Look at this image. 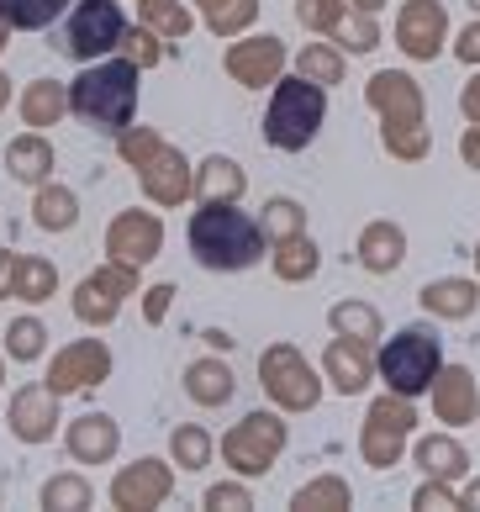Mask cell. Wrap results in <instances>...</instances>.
I'll list each match as a JSON object with an SVG mask.
<instances>
[{
	"mask_svg": "<svg viewBox=\"0 0 480 512\" xmlns=\"http://www.w3.org/2000/svg\"><path fill=\"white\" fill-rule=\"evenodd\" d=\"M190 254L201 270H248L264 259V222L238 212V201H211L190 217Z\"/></svg>",
	"mask_w": 480,
	"mask_h": 512,
	"instance_id": "obj_1",
	"label": "cell"
},
{
	"mask_svg": "<svg viewBox=\"0 0 480 512\" xmlns=\"http://www.w3.org/2000/svg\"><path fill=\"white\" fill-rule=\"evenodd\" d=\"M69 111L95 132H127L138 117V64L132 59H95L80 80L69 85Z\"/></svg>",
	"mask_w": 480,
	"mask_h": 512,
	"instance_id": "obj_2",
	"label": "cell"
},
{
	"mask_svg": "<svg viewBox=\"0 0 480 512\" xmlns=\"http://www.w3.org/2000/svg\"><path fill=\"white\" fill-rule=\"evenodd\" d=\"M322 111H328V96H322L317 80H306V74L301 80H285L275 90L270 111H264V143L285 148V154H301V148L317 138Z\"/></svg>",
	"mask_w": 480,
	"mask_h": 512,
	"instance_id": "obj_3",
	"label": "cell"
},
{
	"mask_svg": "<svg viewBox=\"0 0 480 512\" xmlns=\"http://www.w3.org/2000/svg\"><path fill=\"white\" fill-rule=\"evenodd\" d=\"M375 370H380V381H386L396 396H422V391L438 381V333L401 328L396 338H386Z\"/></svg>",
	"mask_w": 480,
	"mask_h": 512,
	"instance_id": "obj_4",
	"label": "cell"
},
{
	"mask_svg": "<svg viewBox=\"0 0 480 512\" xmlns=\"http://www.w3.org/2000/svg\"><path fill=\"white\" fill-rule=\"evenodd\" d=\"M370 101L386 111V148L401 159H417L422 148H428V132H422V101H417V85L407 74H375L370 80Z\"/></svg>",
	"mask_w": 480,
	"mask_h": 512,
	"instance_id": "obj_5",
	"label": "cell"
},
{
	"mask_svg": "<svg viewBox=\"0 0 480 512\" xmlns=\"http://www.w3.org/2000/svg\"><path fill=\"white\" fill-rule=\"evenodd\" d=\"M122 37H127V27H122L117 0H74V11H69V22H64L53 48H64L69 59H80V64H95V59H106V53H117Z\"/></svg>",
	"mask_w": 480,
	"mask_h": 512,
	"instance_id": "obj_6",
	"label": "cell"
},
{
	"mask_svg": "<svg viewBox=\"0 0 480 512\" xmlns=\"http://www.w3.org/2000/svg\"><path fill=\"white\" fill-rule=\"evenodd\" d=\"M127 296H138V270L106 259L101 270H90L80 286H74V317H80L85 328H106V322H117Z\"/></svg>",
	"mask_w": 480,
	"mask_h": 512,
	"instance_id": "obj_7",
	"label": "cell"
},
{
	"mask_svg": "<svg viewBox=\"0 0 480 512\" xmlns=\"http://www.w3.org/2000/svg\"><path fill=\"white\" fill-rule=\"evenodd\" d=\"M259 386L270 391V402H280L285 412H306V407H317V396H322L312 365H306L291 344H270L259 354Z\"/></svg>",
	"mask_w": 480,
	"mask_h": 512,
	"instance_id": "obj_8",
	"label": "cell"
},
{
	"mask_svg": "<svg viewBox=\"0 0 480 512\" xmlns=\"http://www.w3.org/2000/svg\"><path fill=\"white\" fill-rule=\"evenodd\" d=\"M412 428H417V412H412V396H380V402L370 407V417H364V460H370L375 470H391L401 460V444L412 439Z\"/></svg>",
	"mask_w": 480,
	"mask_h": 512,
	"instance_id": "obj_9",
	"label": "cell"
},
{
	"mask_svg": "<svg viewBox=\"0 0 480 512\" xmlns=\"http://www.w3.org/2000/svg\"><path fill=\"white\" fill-rule=\"evenodd\" d=\"M285 449V423L275 412H248L243 423L222 439V454L238 476H264L275 465V454Z\"/></svg>",
	"mask_w": 480,
	"mask_h": 512,
	"instance_id": "obj_10",
	"label": "cell"
},
{
	"mask_svg": "<svg viewBox=\"0 0 480 512\" xmlns=\"http://www.w3.org/2000/svg\"><path fill=\"white\" fill-rule=\"evenodd\" d=\"M106 375H111V349L101 344V338H74V344H64L48 359V386L59 396L90 391V386H101Z\"/></svg>",
	"mask_w": 480,
	"mask_h": 512,
	"instance_id": "obj_11",
	"label": "cell"
},
{
	"mask_svg": "<svg viewBox=\"0 0 480 512\" xmlns=\"http://www.w3.org/2000/svg\"><path fill=\"white\" fill-rule=\"evenodd\" d=\"M169 491H175V476H169L164 460H132L117 470V481H111V507L122 512H148V507H164Z\"/></svg>",
	"mask_w": 480,
	"mask_h": 512,
	"instance_id": "obj_12",
	"label": "cell"
},
{
	"mask_svg": "<svg viewBox=\"0 0 480 512\" xmlns=\"http://www.w3.org/2000/svg\"><path fill=\"white\" fill-rule=\"evenodd\" d=\"M6 428L22 444H48L53 433H59V391H53L48 381L22 386L11 396V407H6Z\"/></svg>",
	"mask_w": 480,
	"mask_h": 512,
	"instance_id": "obj_13",
	"label": "cell"
},
{
	"mask_svg": "<svg viewBox=\"0 0 480 512\" xmlns=\"http://www.w3.org/2000/svg\"><path fill=\"white\" fill-rule=\"evenodd\" d=\"M159 249H164V222L153 212H122L117 222L106 227V254L117 264L143 270L148 259H159Z\"/></svg>",
	"mask_w": 480,
	"mask_h": 512,
	"instance_id": "obj_14",
	"label": "cell"
},
{
	"mask_svg": "<svg viewBox=\"0 0 480 512\" xmlns=\"http://www.w3.org/2000/svg\"><path fill=\"white\" fill-rule=\"evenodd\" d=\"M64 449H69V460H80V465H106L111 454L122 449L117 417H111V412H85V417H74V423L64 428Z\"/></svg>",
	"mask_w": 480,
	"mask_h": 512,
	"instance_id": "obj_15",
	"label": "cell"
},
{
	"mask_svg": "<svg viewBox=\"0 0 480 512\" xmlns=\"http://www.w3.org/2000/svg\"><path fill=\"white\" fill-rule=\"evenodd\" d=\"M138 180H143V196H148V201H159V206H180L190 191H196V175H190L185 159H180L169 143L138 169Z\"/></svg>",
	"mask_w": 480,
	"mask_h": 512,
	"instance_id": "obj_16",
	"label": "cell"
},
{
	"mask_svg": "<svg viewBox=\"0 0 480 512\" xmlns=\"http://www.w3.org/2000/svg\"><path fill=\"white\" fill-rule=\"evenodd\" d=\"M444 6L438 0H412L407 11H401V22H396V32H401V48L412 53V59H433L438 53V43H444Z\"/></svg>",
	"mask_w": 480,
	"mask_h": 512,
	"instance_id": "obj_17",
	"label": "cell"
},
{
	"mask_svg": "<svg viewBox=\"0 0 480 512\" xmlns=\"http://www.w3.org/2000/svg\"><path fill=\"white\" fill-rule=\"evenodd\" d=\"M285 64V48L280 37H248V43L227 48V74L243 85H270V74Z\"/></svg>",
	"mask_w": 480,
	"mask_h": 512,
	"instance_id": "obj_18",
	"label": "cell"
},
{
	"mask_svg": "<svg viewBox=\"0 0 480 512\" xmlns=\"http://www.w3.org/2000/svg\"><path fill=\"white\" fill-rule=\"evenodd\" d=\"M322 370H328V381L343 391V396H354L370 386V354H364L359 338H338V344H328V354H322Z\"/></svg>",
	"mask_w": 480,
	"mask_h": 512,
	"instance_id": "obj_19",
	"label": "cell"
},
{
	"mask_svg": "<svg viewBox=\"0 0 480 512\" xmlns=\"http://www.w3.org/2000/svg\"><path fill=\"white\" fill-rule=\"evenodd\" d=\"M433 407H438V423H470L475 417V375L465 365H449L438 370V391H433Z\"/></svg>",
	"mask_w": 480,
	"mask_h": 512,
	"instance_id": "obj_20",
	"label": "cell"
},
{
	"mask_svg": "<svg viewBox=\"0 0 480 512\" xmlns=\"http://www.w3.org/2000/svg\"><path fill=\"white\" fill-rule=\"evenodd\" d=\"M401 259H407V233H401L396 222H370L364 227V238H359V264L364 270L391 275Z\"/></svg>",
	"mask_w": 480,
	"mask_h": 512,
	"instance_id": "obj_21",
	"label": "cell"
},
{
	"mask_svg": "<svg viewBox=\"0 0 480 512\" xmlns=\"http://www.w3.org/2000/svg\"><path fill=\"white\" fill-rule=\"evenodd\" d=\"M233 370L222 365V359H196V365H185V396L196 407H222V402H233Z\"/></svg>",
	"mask_w": 480,
	"mask_h": 512,
	"instance_id": "obj_22",
	"label": "cell"
},
{
	"mask_svg": "<svg viewBox=\"0 0 480 512\" xmlns=\"http://www.w3.org/2000/svg\"><path fill=\"white\" fill-rule=\"evenodd\" d=\"M6 169H11V180H22V185H48V175H53V148H48V138H37V132L16 138V143L6 148Z\"/></svg>",
	"mask_w": 480,
	"mask_h": 512,
	"instance_id": "obj_23",
	"label": "cell"
},
{
	"mask_svg": "<svg viewBox=\"0 0 480 512\" xmlns=\"http://www.w3.org/2000/svg\"><path fill=\"white\" fill-rule=\"evenodd\" d=\"M243 185H248L243 169H238L233 159H222V154L206 159V164L196 169V201H201V206H211V201H238Z\"/></svg>",
	"mask_w": 480,
	"mask_h": 512,
	"instance_id": "obj_24",
	"label": "cell"
},
{
	"mask_svg": "<svg viewBox=\"0 0 480 512\" xmlns=\"http://www.w3.org/2000/svg\"><path fill=\"white\" fill-rule=\"evenodd\" d=\"M32 217L43 233H69L80 222V201H74L69 185H37V201H32Z\"/></svg>",
	"mask_w": 480,
	"mask_h": 512,
	"instance_id": "obj_25",
	"label": "cell"
},
{
	"mask_svg": "<svg viewBox=\"0 0 480 512\" xmlns=\"http://www.w3.org/2000/svg\"><path fill=\"white\" fill-rule=\"evenodd\" d=\"M69 111V96L59 90V80H32L22 90V122L27 127H53Z\"/></svg>",
	"mask_w": 480,
	"mask_h": 512,
	"instance_id": "obj_26",
	"label": "cell"
},
{
	"mask_svg": "<svg viewBox=\"0 0 480 512\" xmlns=\"http://www.w3.org/2000/svg\"><path fill=\"white\" fill-rule=\"evenodd\" d=\"M475 301H480V291L470 280H433V286H422V307L433 317H470Z\"/></svg>",
	"mask_w": 480,
	"mask_h": 512,
	"instance_id": "obj_27",
	"label": "cell"
},
{
	"mask_svg": "<svg viewBox=\"0 0 480 512\" xmlns=\"http://www.w3.org/2000/svg\"><path fill=\"white\" fill-rule=\"evenodd\" d=\"M417 465L428 470V476H438V481H459V476H465V465H470V454L459 449L454 439H438V433H433V439L417 444Z\"/></svg>",
	"mask_w": 480,
	"mask_h": 512,
	"instance_id": "obj_28",
	"label": "cell"
},
{
	"mask_svg": "<svg viewBox=\"0 0 480 512\" xmlns=\"http://www.w3.org/2000/svg\"><path fill=\"white\" fill-rule=\"evenodd\" d=\"M74 0H0V16L16 27V32H43L59 22V11H69Z\"/></svg>",
	"mask_w": 480,
	"mask_h": 512,
	"instance_id": "obj_29",
	"label": "cell"
},
{
	"mask_svg": "<svg viewBox=\"0 0 480 512\" xmlns=\"http://www.w3.org/2000/svg\"><path fill=\"white\" fill-rule=\"evenodd\" d=\"M53 291H59V270H53L48 259H37V254H22V259H16V291H11V296H22V301H48Z\"/></svg>",
	"mask_w": 480,
	"mask_h": 512,
	"instance_id": "obj_30",
	"label": "cell"
},
{
	"mask_svg": "<svg viewBox=\"0 0 480 512\" xmlns=\"http://www.w3.org/2000/svg\"><path fill=\"white\" fill-rule=\"evenodd\" d=\"M275 275L280 280H306V275H317V243L306 238V233H296V238H285V243H275Z\"/></svg>",
	"mask_w": 480,
	"mask_h": 512,
	"instance_id": "obj_31",
	"label": "cell"
},
{
	"mask_svg": "<svg viewBox=\"0 0 480 512\" xmlns=\"http://www.w3.org/2000/svg\"><path fill=\"white\" fill-rule=\"evenodd\" d=\"M48 349V328L37 317H16L6 328V354L16 359V365H32V359H43Z\"/></svg>",
	"mask_w": 480,
	"mask_h": 512,
	"instance_id": "obj_32",
	"label": "cell"
},
{
	"mask_svg": "<svg viewBox=\"0 0 480 512\" xmlns=\"http://www.w3.org/2000/svg\"><path fill=\"white\" fill-rule=\"evenodd\" d=\"M90 502H95V491H90L85 476H53L43 486V507L48 512H85Z\"/></svg>",
	"mask_w": 480,
	"mask_h": 512,
	"instance_id": "obj_33",
	"label": "cell"
},
{
	"mask_svg": "<svg viewBox=\"0 0 480 512\" xmlns=\"http://www.w3.org/2000/svg\"><path fill=\"white\" fill-rule=\"evenodd\" d=\"M333 328H338V338L370 344V338H380V312L364 307V301H343V307H333Z\"/></svg>",
	"mask_w": 480,
	"mask_h": 512,
	"instance_id": "obj_34",
	"label": "cell"
},
{
	"mask_svg": "<svg viewBox=\"0 0 480 512\" xmlns=\"http://www.w3.org/2000/svg\"><path fill=\"white\" fill-rule=\"evenodd\" d=\"M169 454H175V465L201 470V465L211 460V439H206V428H196V423L175 428V433H169Z\"/></svg>",
	"mask_w": 480,
	"mask_h": 512,
	"instance_id": "obj_35",
	"label": "cell"
},
{
	"mask_svg": "<svg viewBox=\"0 0 480 512\" xmlns=\"http://www.w3.org/2000/svg\"><path fill=\"white\" fill-rule=\"evenodd\" d=\"M143 27H153L159 37H185L190 11L180 6V0H143Z\"/></svg>",
	"mask_w": 480,
	"mask_h": 512,
	"instance_id": "obj_36",
	"label": "cell"
},
{
	"mask_svg": "<svg viewBox=\"0 0 480 512\" xmlns=\"http://www.w3.org/2000/svg\"><path fill=\"white\" fill-rule=\"evenodd\" d=\"M159 148H164V138H159L153 127H127V132H117V154H122L132 169H143L153 154H159Z\"/></svg>",
	"mask_w": 480,
	"mask_h": 512,
	"instance_id": "obj_37",
	"label": "cell"
},
{
	"mask_svg": "<svg viewBox=\"0 0 480 512\" xmlns=\"http://www.w3.org/2000/svg\"><path fill=\"white\" fill-rule=\"evenodd\" d=\"M296 233H301V206L285 201V196H275L270 206H264V238L285 243V238H296Z\"/></svg>",
	"mask_w": 480,
	"mask_h": 512,
	"instance_id": "obj_38",
	"label": "cell"
},
{
	"mask_svg": "<svg viewBox=\"0 0 480 512\" xmlns=\"http://www.w3.org/2000/svg\"><path fill=\"white\" fill-rule=\"evenodd\" d=\"M354 497H349V486H343L338 476H322V481H312V486H301L296 491V507H349Z\"/></svg>",
	"mask_w": 480,
	"mask_h": 512,
	"instance_id": "obj_39",
	"label": "cell"
},
{
	"mask_svg": "<svg viewBox=\"0 0 480 512\" xmlns=\"http://www.w3.org/2000/svg\"><path fill=\"white\" fill-rule=\"evenodd\" d=\"M254 0H222V6L217 11H206V22H211V32H217V37H227V32H238V27H248V22H254Z\"/></svg>",
	"mask_w": 480,
	"mask_h": 512,
	"instance_id": "obj_40",
	"label": "cell"
},
{
	"mask_svg": "<svg viewBox=\"0 0 480 512\" xmlns=\"http://www.w3.org/2000/svg\"><path fill=\"white\" fill-rule=\"evenodd\" d=\"M122 48H127V59L138 64V69H153V64L164 59V48H159V32H153V27L127 32V37H122Z\"/></svg>",
	"mask_w": 480,
	"mask_h": 512,
	"instance_id": "obj_41",
	"label": "cell"
},
{
	"mask_svg": "<svg viewBox=\"0 0 480 512\" xmlns=\"http://www.w3.org/2000/svg\"><path fill=\"white\" fill-rule=\"evenodd\" d=\"M301 74L306 80H317V85H338V74H343V64H338V53H328V48H306L301 53Z\"/></svg>",
	"mask_w": 480,
	"mask_h": 512,
	"instance_id": "obj_42",
	"label": "cell"
},
{
	"mask_svg": "<svg viewBox=\"0 0 480 512\" xmlns=\"http://www.w3.org/2000/svg\"><path fill=\"white\" fill-rule=\"evenodd\" d=\"M169 301H175V286H169V280L143 291V322H148V328H159V322L169 317Z\"/></svg>",
	"mask_w": 480,
	"mask_h": 512,
	"instance_id": "obj_43",
	"label": "cell"
},
{
	"mask_svg": "<svg viewBox=\"0 0 480 512\" xmlns=\"http://www.w3.org/2000/svg\"><path fill=\"white\" fill-rule=\"evenodd\" d=\"M206 507H217V512H243V507H254V497H248V491L243 486H211L206 491Z\"/></svg>",
	"mask_w": 480,
	"mask_h": 512,
	"instance_id": "obj_44",
	"label": "cell"
},
{
	"mask_svg": "<svg viewBox=\"0 0 480 512\" xmlns=\"http://www.w3.org/2000/svg\"><path fill=\"white\" fill-rule=\"evenodd\" d=\"M412 507H428V512H433V507H459V502H454V491H449L444 481H438V476H428V486H417Z\"/></svg>",
	"mask_w": 480,
	"mask_h": 512,
	"instance_id": "obj_45",
	"label": "cell"
},
{
	"mask_svg": "<svg viewBox=\"0 0 480 512\" xmlns=\"http://www.w3.org/2000/svg\"><path fill=\"white\" fill-rule=\"evenodd\" d=\"M301 22L306 27H333L338 22V0H301Z\"/></svg>",
	"mask_w": 480,
	"mask_h": 512,
	"instance_id": "obj_46",
	"label": "cell"
},
{
	"mask_svg": "<svg viewBox=\"0 0 480 512\" xmlns=\"http://www.w3.org/2000/svg\"><path fill=\"white\" fill-rule=\"evenodd\" d=\"M16 259H22V254L0 249V301H6V296L16 291Z\"/></svg>",
	"mask_w": 480,
	"mask_h": 512,
	"instance_id": "obj_47",
	"label": "cell"
},
{
	"mask_svg": "<svg viewBox=\"0 0 480 512\" xmlns=\"http://www.w3.org/2000/svg\"><path fill=\"white\" fill-rule=\"evenodd\" d=\"M459 53H465L470 64H480V22H475V27H470L465 37H459Z\"/></svg>",
	"mask_w": 480,
	"mask_h": 512,
	"instance_id": "obj_48",
	"label": "cell"
},
{
	"mask_svg": "<svg viewBox=\"0 0 480 512\" xmlns=\"http://www.w3.org/2000/svg\"><path fill=\"white\" fill-rule=\"evenodd\" d=\"M465 164H475V169H480V122L465 132Z\"/></svg>",
	"mask_w": 480,
	"mask_h": 512,
	"instance_id": "obj_49",
	"label": "cell"
},
{
	"mask_svg": "<svg viewBox=\"0 0 480 512\" xmlns=\"http://www.w3.org/2000/svg\"><path fill=\"white\" fill-rule=\"evenodd\" d=\"M465 117L480 122V80H470V90H465Z\"/></svg>",
	"mask_w": 480,
	"mask_h": 512,
	"instance_id": "obj_50",
	"label": "cell"
},
{
	"mask_svg": "<svg viewBox=\"0 0 480 512\" xmlns=\"http://www.w3.org/2000/svg\"><path fill=\"white\" fill-rule=\"evenodd\" d=\"M206 344H211V349H233V338H227L222 328H211V333H206Z\"/></svg>",
	"mask_w": 480,
	"mask_h": 512,
	"instance_id": "obj_51",
	"label": "cell"
},
{
	"mask_svg": "<svg viewBox=\"0 0 480 512\" xmlns=\"http://www.w3.org/2000/svg\"><path fill=\"white\" fill-rule=\"evenodd\" d=\"M459 502H465V507H480V481H470V486H465V497H459Z\"/></svg>",
	"mask_w": 480,
	"mask_h": 512,
	"instance_id": "obj_52",
	"label": "cell"
},
{
	"mask_svg": "<svg viewBox=\"0 0 480 512\" xmlns=\"http://www.w3.org/2000/svg\"><path fill=\"white\" fill-rule=\"evenodd\" d=\"M6 101H11V80L0 74V106H6Z\"/></svg>",
	"mask_w": 480,
	"mask_h": 512,
	"instance_id": "obj_53",
	"label": "cell"
},
{
	"mask_svg": "<svg viewBox=\"0 0 480 512\" xmlns=\"http://www.w3.org/2000/svg\"><path fill=\"white\" fill-rule=\"evenodd\" d=\"M11 32H16V27L6 22V16H0V48H6V37H11Z\"/></svg>",
	"mask_w": 480,
	"mask_h": 512,
	"instance_id": "obj_54",
	"label": "cell"
},
{
	"mask_svg": "<svg viewBox=\"0 0 480 512\" xmlns=\"http://www.w3.org/2000/svg\"><path fill=\"white\" fill-rule=\"evenodd\" d=\"M359 6H364V11H375V6H380V0H359Z\"/></svg>",
	"mask_w": 480,
	"mask_h": 512,
	"instance_id": "obj_55",
	"label": "cell"
},
{
	"mask_svg": "<svg viewBox=\"0 0 480 512\" xmlns=\"http://www.w3.org/2000/svg\"><path fill=\"white\" fill-rule=\"evenodd\" d=\"M201 6H206V11H217V6H222V0H201Z\"/></svg>",
	"mask_w": 480,
	"mask_h": 512,
	"instance_id": "obj_56",
	"label": "cell"
},
{
	"mask_svg": "<svg viewBox=\"0 0 480 512\" xmlns=\"http://www.w3.org/2000/svg\"><path fill=\"white\" fill-rule=\"evenodd\" d=\"M0 381H6V365H0Z\"/></svg>",
	"mask_w": 480,
	"mask_h": 512,
	"instance_id": "obj_57",
	"label": "cell"
},
{
	"mask_svg": "<svg viewBox=\"0 0 480 512\" xmlns=\"http://www.w3.org/2000/svg\"><path fill=\"white\" fill-rule=\"evenodd\" d=\"M470 6H475V11H480V0H470Z\"/></svg>",
	"mask_w": 480,
	"mask_h": 512,
	"instance_id": "obj_58",
	"label": "cell"
},
{
	"mask_svg": "<svg viewBox=\"0 0 480 512\" xmlns=\"http://www.w3.org/2000/svg\"><path fill=\"white\" fill-rule=\"evenodd\" d=\"M475 264H480V249H475Z\"/></svg>",
	"mask_w": 480,
	"mask_h": 512,
	"instance_id": "obj_59",
	"label": "cell"
}]
</instances>
